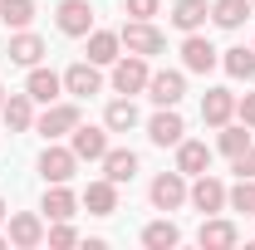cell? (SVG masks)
<instances>
[{
  "label": "cell",
  "instance_id": "1",
  "mask_svg": "<svg viewBox=\"0 0 255 250\" xmlns=\"http://www.w3.org/2000/svg\"><path fill=\"white\" fill-rule=\"evenodd\" d=\"M147 79H152V69H147V59L142 54H118L113 59V94H142L147 89Z\"/></svg>",
  "mask_w": 255,
  "mask_h": 250
},
{
  "label": "cell",
  "instance_id": "2",
  "mask_svg": "<svg viewBox=\"0 0 255 250\" xmlns=\"http://www.w3.org/2000/svg\"><path fill=\"white\" fill-rule=\"evenodd\" d=\"M118 39H123L128 54H142V59H152V54H162V30H152V20H128L123 30H118Z\"/></svg>",
  "mask_w": 255,
  "mask_h": 250
},
{
  "label": "cell",
  "instance_id": "3",
  "mask_svg": "<svg viewBox=\"0 0 255 250\" xmlns=\"http://www.w3.org/2000/svg\"><path fill=\"white\" fill-rule=\"evenodd\" d=\"M187 201L196 206V211L216 216V211H226V182H221V177H211V172H201V177L187 187Z\"/></svg>",
  "mask_w": 255,
  "mask_h": 250
},
{
  "label": "cell",
  "instance_id": "4",
  "mask_svg": "<svg viewBox=\"0 0 255 250\" xmlns=\"http://www.w3.org/2000/svg\"><path fill=\"white\" fill-rule=\"evenodd\" d=\"M182 64H187L191 74H211V69L221 64V49H216L201 30H196V34H187V39H182Z\"/></svg>",
  "mask_w": 255,
  "mask_h": 250
},
{
  "label": "cell",
  "instance_id": "5",
  "mask_svg": "<svg viewBox=\"0 0 255 250\" xmlns=\"http://www.w3.org/2000/svg\"><path fill=\"white\" fill-rule=\"evenodd\" d=\"M69 147H74V157H79V162H103V152H108V127L79 123L74 132H69Z\"/></svg>",
  "mask_w": 255,
  "mask_h": 250
},
{
  "label": "cell",
  "instance_id": "6",
  "mask_svg": "<svg viewBox=\"0 0 255 250\" xmlns=\"http://www.w3.org/2000/svg\"><path fill=\"white\" fill-rule=\"evenodd\" d=\"M182 94H187V79H182L177 69H157V74L147 79V98H152L157 108H177Z\"/></svg>",
  "mask_w": 255,
  "mask_h": 250
},
{
  "label": "cell",
  "instance_id": "7",
  "mask_svg": "<svg viewBox=\"0 0 255 250\" xmlns=\"http://www.w3.org/2000/svg\"><path fill=\"white\" fill-rule=\"evenodd\" d=\"M147 196H152L157 211H177V206L187 201V177H182V172H162V177H152Z\"/></svg>",
  "mask_w": 255,
  "mask_h": 250
},
{
  "label": "cell",
  "instance_id": "8",
  "mask_svg": "<svg viewBox=\"0 0 255 250\" xmlns=\"http://www.w3.org/2000/svg\"><path fill=\"white\" fill-rule=\"evenodd\" d=\"M39 132L54 142V137H64V132H74L79 127V103H44V113H39Z\"/></svg>",
  "mask_w": 255,
  "mask_h": 250
},
{
  "label": "cell",
  "instance_id": "9",
  "mask_svg": "<svg viewBox=\"0 0 255 250\" xmlns=\"http://www.w3.org/2000/svg\"><path fill=\"white\" fill-rule=\"evenodd\" d=\"M54 25H59L64 34H89L94 30V5L89 0H59V10H54Z\"/></svg>",
  "mask_w": 255,
  "mask_h": 250
},
{
  "label": "cell",
  "instance_id": "10",
  "mask_svg": "<svg viewBox=\"0 0 255 250\" xmlns=\"http://www.w3.org/2000/svg\"><path fill=\"white\" fill-rule=\"evenodd\" d=\"M74 172H79L74 147H54V142H49V147L39 152V177H44V182H69Z\"/></svg>",
  "mask_w": 255,
  "mask_h": 250
},
{
  "label": "cell",
  "instance_id": "11",
  "mask_svg": "<svg viewBox=\"0 0 255 250\" xmlns=\"http://www.w3.org/2000/svg\"><path fill=\"white\" fill-rule=\"evenodd\" d=\"M147 137H152V147H177V142L187 137V123H182V113H177V108H162V113H152V123H147Z\"/></svg>",
  "mask_w": 255,
  "mask_h": 250
},
{
  "label": "cell",
  "instance_id": "12",
  "mask_svg": "<svg viewBox=\"0 0 255 250\" xmlns=\"http://www.w3.org/2000/svg\"><path fill=\"white\" fill-rule=\"evenodd\" d=\"M44 236H49V231H44V221L34 216V211H15V216H10V246L15 250H34Z\"/></svg>",
  "mask_w": 255,
  "mask_h": 250
},
{
  "label": "cell",
  "instance_id": "13",
  "mask_svg": "<svg viewBox=\"0 0 255 250\" xmlns=\"http://www.w3.org/2000/svg\"><path fill=\"white\" fill-rule=\"evenodd\" d=\"M64 89H69L74 98H89V94H98V89H103V74H98V64H89V59L69 64V69H64Z\"/></svg>",
  "mask_w": 255,
  "mask_h": 250
},
{
  "label": "cell",
  "instance_id": "14",
  "mask_svg": "<svg viewBox=\"0 0 255 250\" xmlns=\"http://www.w3.org/2000/svg\"><path fill=\"white\" fill-rule=\"evenodd\" d=\"M177 172H182V177H201V172H211V147L196 142V137H182V142H177Z\"/></svg>",
  "mask_w": 255,
  "mask_h": 250
},
{
  "label": "cell",
  "instance_id": "15",
  "mask_svg": "<svg viewBox=\"0 0 255 250\" xmlns=\"http://www.w3.org/2000/svg\"><path fill=\"white\" fill-rule=\"evenodd\" d=\"M59 89H64V74H54V69H39V64H34L30 79H25V94H30L34 103H59Z\"/></svg>",
  "mask_w": 255,
  "mask_h": 250
},
{
  "label": "cell",
  "instance_id": "16",
  "mask_svg": "<svg viewBox=\"0 0 255 250\" xmlns=\"http://www.w3.org/2000/svg\"><path fill=\"white\" fill-rule=\"evenodd\" d=\"M84 206H89V216H113L118 211V182H89L84 187Z\"/></svg>",
  "mask_w": 255,
  "mask_h": 250
},
{
  "label": "cell",
  "instance_id": "17",
  "mask_svg": "<svg viewBox=\"0 0 255 250\" xmlns=\"http://www.w3.org/2000/svg\"><path fill=\"white\" fill-rule=\"evenodd\" d=\"M0 113H5V127L10 132H30L34 127V98L30 94H10L0 103Z\"/></svg>",
  "mask_w": 255,
  "mask_h": 250
},
{
  "label": "cell",
  "instance_id": "18",
  "mask_svg": "<svg viewBox=\"0 0 255 250\" xmlns=\"http://www.w3.org/2000/svg\"><path fill=\"white\" fill-rule=\"evenodd\" d=\"M231 113H236V94H231V89H206V98H201V118H206L211 127H226Z\"/></svg>",
  "mask_w": 255,
  "mask_h": 250
},
{
  "label": "cell",
  "instance_id": "19",
  "mask_svg": "<svg viewBox=\"0 0 255 250\" xmlns=\"http://www.w3.org/2000/svg\"><path fill=\"white\" fill-rule=\"evenodd\" d=\"M74 206H79V196L69 191V182H49V191H44V216L49 221H74Z\"/></svg>",
  "mask_w": 255,
  "mask_h": 250
},
{
  "label": "cell",
  "instance_id": "20",
  "mask_svg": "<svg viewBox=\"0 0 255 250\" xmlns=\"http://www.w3.org/2000/svg\"><path fill=\"white\" fill-rule=\"evenodd\" d=\"M103 177L118 182V187L132 182V177H137V152H128V147H108V152H103Z\"/></svg>",
  "mask_w": 255,
  "mask_h": 250
},
{
  "label": "cell",
  "instance_id": "21",
  "mask_svg": "<svg viewBox=\"0 0 255 250\" xmlns=\"http://www.w3.org/2000/svg\"><path fill=\"white\" fill-rule=\"evenodd\" d=\"M10 64H25V69H34V64L44 59V39L39 34H30V30H20V34H10Z\"/></svg>",
  "mask_w": 255,
  "mask_h": 250
},
{
  "label": "cell",
  "instance_id": "22",
  "mask_svg": "<svg viewBox=\"0 0 255 250\" xmlns=\"http://www.w3.org/2000/svg\"><path fill=\"white\" fill-rule=\"evenodd\" d=\"M206 15H211L206 0H177V5H172V25H177L182 34H196L201 25H206Z\"/></svg>",
  "mask_w": 255,
  "mask_h": 250
},
{
  "label": "cell",
  "instance_id": "23",
  "mask_svg": "<svg viewBox=\"0 0 255 250\" xmlns=\"http://www.w3.org/2000/svg\"><path fill=\"white\" fill-rule=\"evenodd\" d=\"M196 241H201V250H231V246H236V226L221 221V216H211V221H201Z\"/></svg>",
  "mask_w": 255,
  "mask_h": 250
},
{
  "label": "cell",
  "instance_id": "24",
  "mask_svg": "<svg viewBox=\"0 0 255 250\" xmlns=\"http://www.w3.org/2000/svg\"><path fill=\"white\" fill-rule=\"evenodd\" d=\"M118 49H123V39H118L113 30H89V64L103 69V64L118 59Z\"/></svg>",
  "mask_w": 255,
  "mask_h": 250
},
{
  "label": "cell",
  "instance_id": "25",
  "mask_svg": "<svg viewBox=\"0 0 255 250\" xmlns=\"http://www.w3.org/2000/svg\"><path fill=\"white\" fill-rule=\"evenodd\" d=\"M251 15H255L251 0H216V5H211V20H216L221 30H241Z\"/></svg>",
  "mask_w": 255,
  "mask_h": 250
},
{
  "label": "cell",
  "instance_id": "26",
  "mask_svg": "<svg viewBox=\"0 0 255 250\" xmlns=\"http://www.w3.org/2000/svg\"><path fill=\"white\" fill-rule=\"evenodd\" d=\"M103 127H108V132H132V127H137V108H132V98H113V103H108V113H103Z\"/></svg>",
  "mask_w": 255,
  "mask_h": 250
},
{
  "label": "cell",
  "instance_id": "27",
  "mask_svg": "<svg viewBox=\"0 0 255 250\" xmlns=\"http://www.w3.org/2000/svg\"><path fill=\"white\" fill-rule=\"evenodd\" d=\"M182 241V231L172 226V221H152V226H142V246L147 250H172Z\"/></svg>",
  "mask_w": 255,
  "mask_h": 250
},
{
  "label": "cell",
  "instance_id": "28",
  "mask_svg": "<svg viewBox=\"0 0 255 250\" xmlns=\"http://www.w3.org/2000/svg\"><path fill=\"white\" fill-rule=\"evenodd\" d=\"M226 74L231 79H255V44L246 49V44H236V49H226Z\"/></svg>",
  "mask_w": 255,
  "mask_h": 250
},
{
  "label": "cell",
  "instance_id": "29",
  "mask_svg": "<svg viewBox=\"0 0 255 250\" xmlns=\"http://www.w3.org/2000/svg\"><path fill=\"white\" fill-rule=\"evenodd\" d=\"M30 20H34V0H0V25L25 30Z\"/></svg>",
  "mask_w": 255,
  "mask_h": 250
},
{
  "label": "cell",
  "instance_id": "30",
  "mask_svg": "<svg viewBox=\"0 0 255 250\" xmlns=\"http://www.w3.org/2000/svg\"><path fill=\"white\" fill-rule=\"evenodd\" d=\"M226 206H231V211H246V216H255V177H241L236 187L226 191Z\"/></svg>",
  "mask_w": 255,
  "mask_h": 250
},
{
  "label": "cell",
  "instance_id": "31",
  "mask_svg": "<svg viewBox=\"0 0 255 250\" xmlns=\"http://www.w3.org/2000/svg\"><path fill=\"white\" fill-rule=\"evenodd\" d=\"M216 147H221L226 157H241L246 147H251V132H246V123H241V127L226 123V127H221V137H216Z\"/></svg>",
  "mask_w": 255,
  "mask_h": 250
},
{
  "label": "cell",
  "instance_id": "32",
  "mask_svg": "<svg viewBox=\"0 0 255 250\" xmlns=\"http://www.w3.org/2000/svg\"><path fill=\"white\" fill-rule=\"evenodd\" d=\"M74 241H79V231H74L69 221H54V226H49V246H74Z\"/></svg>",
  "mask_w": 255,
  "mask_h": 250
},
{
  "label": "cell",
  "instance_id": "33",
  "mask_svg": "<svg viewBox=\"0 0 255 250\" xmlns=\"http://www.w3.org/2000/svg\"><path fill=\"white\" fill-rule=\"evenodd\" d=\"M231 162H236V177H255V142L241 157H231Z\"/></svg>",
  "mask_w": 255,
  "mask_h": 250
},
{
  "label": "cell",
  "instance_id": "34",
  "mask_svg": "<svg viewBox=\"0 0 255 250\" xmlns=\"http://www.w3.org/2000/svg\"><path fill=\"white\" fill-rule=\"evenodd\" d=\"M128 15L132 20H152L157 15V0H128Z\"/></svg>",
  "mask_w": 255,
  "mask_h": 250
},
{
  "label": "cell",
  "instance_id": "35",
  "mask_svg": "<svg viewBox=\"0 0 255 250\" xmlns=\"http://www.w3.org/2000/svg\"><path fill=\"white\" fill-rule=\"evenodd\" d=\"M236 113H241V123H246V127H255V94L236 98Z\"/></svg>",
  "mask_w": 255,
  "mask_h": 250
},
{
  "label": "cell",
  "instance_id": "36",
  "mask_svg": "<svg viewBox=\"0 0 255 250\" xmlns=\"http://www.w3.org/2000/svg\"><path fill=\"white\" fill-rule=\"evenodd\" d=\"M0 250H10V236H0Z\"/></svg>",
  "mask_w": 255,
  "mask_h": 250
},
{
  "label": "cell",
  "instance_id": "37",
  "mask_svg": "<svg viewBox=\"0 0 255 250\" xmlns=\"http://www.w3.org/2000/svg\"><path fill=\"white\" fill-rule=\"evenodd\" d=\"M0 221H10V211H5V201H0Z\"/></svg>",
  "mask_w": 255,
  "mask_h": 250
},
{
  "label": "cell",
  "instance_id": "38",
  "mask_svg": "<svg viewBox=\"0 0 255 250\" xmlns=\"http://www.w3.org/2000/svg\"><path fill=\"white\" fill-rule=\"evenodd\" d=\"M0 103H5V89H0Z\"/></svg>",
  "mask_w": 255,
  "mask_h": 250
},
{
  "label": "cell",
  "instance_id": "39",
  "mask_svg": "<svg viewBox=\"0 0 255 250\" xmlns=\"http://www.w3.org/2000/svg\"><path fill=\"white\" fill-rule=\"evenodd\" d=\"M251 10H255V0H251Z\"/></svg>",
  "mask_w": 255,
  "mask_h": 250
}]
</instances>
